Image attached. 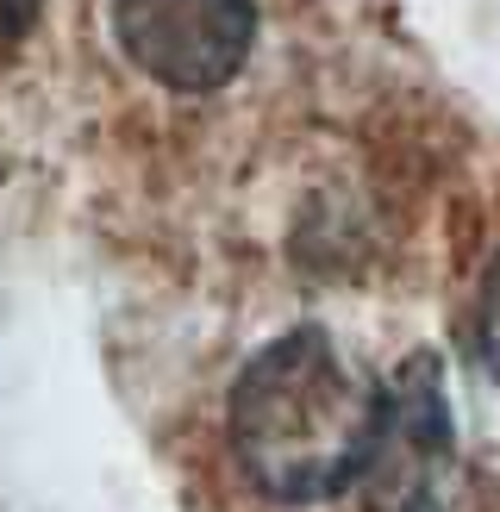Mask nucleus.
Returning a JSON list of instances; mask_svg holds the SVG:
<instances>
[{"label": "nucleus", "mask_w": 500, "mask_h": 512, "mask_svg": "<svg viewBox=\"0 0 500 512\" xmlns=\"http://www.w3.org/2000/svg\"><path fill=\"white\" fill-rule=\"evenodd\" d=\"M357 488L369 512H457L463 450L438 356H407L382 388V425Z\"/></svg>", "instance_id": "nucleus-2"}, {"label": "nucleus", "mask_w": 500, "mask_h": 512, "mask_svg": "<svg viewBox=\"0 0 500 512\" xmlns=\"http://www.w3.org/2000/svg\"><path fill=\"white\" fill-rule=\"evenodd\" d=\"M113 38L150 82L213 94L250 63L257 0H113Z\"/></svg>", "instance_id": "nucleus-3"}, {"label": "nucleus", "mask_w": 500, "mask_h": 512, "mask_svg": "<svg viewBox=\"0 0 500 512\" xmlns=\"http://www.w3.org/2000/svg\"><path fill=\"white\" fill-rule=\"evenodd\" d=\"M469 338H475V356L482 369L500 381V256L488 263L482 288H475V313H469Z\"/></svg>", "instance_id": "nucleus-4"}, {"label": "nucleus", "mask_w": 500, "mask_h": 512, "mask_svg": "<svg viewBox=\"0 0 500 512\" xmlns=\"http://www.w3.org/2000/svg\"><path fill=\"white\" fill-rule=\"evenodd\" d=\"M38 13V0H0V32H25Z\"/></svg>", "instance_id": "nucleus-5"}, {"label": "nucleus", "mask_w": 500, "mask_h": 512, "mask_svg": "<svg viewBox=\"0 0 500 512\" xmlns=\"http://www.w3.org/2000/svg\"><path fill=\"white\" fill-rule=\"evenodd\" d=\"M382 381L332 344V331L300 325L250 356L232 388V450L250 488L282 506H319L363 475Z\"/></svg>", "instance_id": "nucleus-1"}]
</instances>
